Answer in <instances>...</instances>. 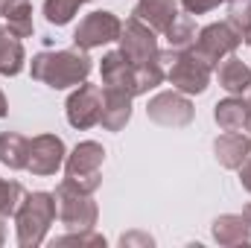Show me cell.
Segmentation results:
<instances>
[{"label": "cell", "instance_id": "ba28073f", "mask_svg": "<svg viewBox=\"0 0 251 248\" xmlns=\"http://www.w3.org/2000/svg\"><path fill=\"white\" fill-rule=\"evenodd\" d=\"M146 117L158 125H167V128H184V125L193 123L196 108L187 99V94H181V91L173 88V91H161V94H155L149 99Z\"/></svg>", "mask_w": 251, "mask_h": 248}, {"label": "cell", "instance_id": "f1b7e54d", "mask_svg": "<svg viewBox=\"0 0 251 248\" xmlns=\"http://www.w3.org/2000/svg\"><path fill=\"white\" fill-rule=\"evenodd\" d=\"M240 181H243V187L251 193V155L243 161V167H240Z\"/></svg>", "mask_w": 251, "mask_h": 248}, {"label": "cell", "instance_id": "ac0fdd59", "mask_svg": "<svg viewBox=\"0 0 251 248\" xmlns=\"http://www.w3.org/2000/svg\"><path fill=\"white\" fill-rule=\"evenodd\" d=\"M0 18L18 38H29L35 24H32V3L29 0H0Z\"/></svg>", "mask_w": 251, "mask_h": 248}, {"label": "cell", "instance_id": "52a82bcc", "mask_svg": "<svg viewBox=\"0 0 251 248\" xmlns=\"http://www.w3.org/2000/svg\"><path fill=\"white\" fill-rule=\"evenodd\" d=\"M240 44H243V41H240L237 29L225 21V24H207L204 29H199V35H196V41H193L190 50H193L204 64L216 67L225 56H231Z\"/></svg>", "mask_w": 251, "mask_h": 248}, {"label": "cell", "instance_id": "277c9868", "mask_svg": "<svg viewBox=\"0 0 251 248\" xmlns=\"http://www.w3.org/2000/svg\"><path fill=\"white\" fill-rule=\"evenodd\" d=\"M102 161L105 149L97 140H82L73 146V152L64 158V181L85 193H97L102 184Z\"/></svg>", "mask_w": 251, "mask_h": 248}, {"label": "cell", "instance_id": "6da1fadb", "mask_svg": "<svg viewBox=\"0 0 251 248\" xmlns=\"http://www.w3.org/2000/svg\"><path fill=\"white\" fill-rule=\"evenodd\" d=\"M91 70H94V62L79 47H73V50H56V53H38V56H32V64H29L32 79L44 82L53 91L76 88V85L88 82Z\"/></svg>", "mask_w": 251, "mask_h": 248}, {"label": "cell", "instance_id": "d6986e66", "mask_svg": "<svg viewBox=\"0 0 251 248\" xmlns=\"http://www.w3.org/2000/svg\"><path fill=\"white\" fill-rule=\"evenodd\" d=\"M24 64H26V53H24L21 38L9 26H0V73L18 76L24 70Z\"/></svg>", "mask_w": 251, "mask_h": 248}, {"label": "cell", "instance_id": "ffe728a7", "mask_svg": "<svg viewBox=\"0 0 251 248\" xmlns=\"http://www.w3.org/2000/svg\"><path fill=\"white\" fill-rule=\"evenodd\" d=\"M246 117H249V99H243V97L231 94L228 99H222V102L213 105V120H216V125L222 131H240V128H246Z\"/></svg>", "mask_w": 251, "mask_h": 248}, {"label": "cell", "instance_id": "cb8c5ba5", "mask_svg": "<svg viewBox=\"0 0 251 248\" xmlns=\"http://www.w3.org/2000/svg\"><path fill=\"white\" fill-rule=\"evenodd\" d=\"M79 6H82V0H44V18L53 26H64L73 21Z\"/></svg>", "mask_w": 251, "mask_h": 248}, {"label": "cell", "instance_id": "44dd1931", "mask_svg": "<svg viewBox=\"0 0 251 248\" xmlns=\"http://www.w3.org/2000/svg\"><path fill=\"white\" fill-rule=\"evenodd\" d=\"M29 140L18 131H0V164L9 170H26Z\"/></svg>", "mask_w": 251, "mask_h": 248}, {"label": "cell", "instance_id": "d6a6232c", "mask_svg": "<svg viewBox=\"0 0 251 248\" xmlns=\"http://www.w3.org/2000/svg\"><path fill=\"white\" fill-rule=\"evenodd\" d=\"M243 219L251 225V204H246V207H243Z\"/></svg>", "mask_w": 251, "mask_h": 248}, {"label": "cell", "instance_id": "f546056e", "mask_svg": "<svg viewBox=\"0 0 251 248\" xmlns=\"http://www.w3.org/2000/svg\"><path fill=\"white\" fill-rule=\"evenodd\" d=\"M9 114V102H6V94L0 91V117H6Z\"/></svg>", "mask_w": 251, "mask_h": 248}, {"label": "cell", "instance_id": "2e32d148", "mask_svg": "<svg viewBox=\"0 0 251 248\" xmlns=\"http://www.w3.org/2000/svg\"><path fill=\"white\" fill-rule=\"evenodd\" d=\"M216 79H219V85L228 94L243 97V94H249V88H251V67L231 53V56H225L222 62L216 64Z\"/></svg>", "mask_w": 251, "mask_h": 248}, {"label": "cell", "instance_id": "5bb4252c", "mask_svg": "<svg viewBox=\"0 0 251 248\" xmlns=\"http://www.w3.org/2000/svg\"><path fill=\"white\" fill-rule=\"evenodd\" d=\"M213 152L225 170H240L243 161L251 155V137L240 134V131H225L213 140Z\"/></svg>", "mask_w": 251, "mask_h": 248}, {"label": "cell", "instance_id": "7a4b0ae2", "mask_svg": "<svg viewBox=\"0 0 251 248\" xmlns=\"http://www.w3.org/2000/svg\"><path fill=\"white\" fill-rule=\"evenodd\" d=\"M59 213L56 193H26L15 210V231H18V246L21 248H38L47 240V231Z\"/></svg>", "mask_w": 251, "mask_h": 248}, {"label": "cell", "instance_id": "d4e9b609", "mask_svg": "<svg viewBox=\"0 0 251 248\" xmlns=\"http://www.w3.org/2000/svg\"><path fill=\"white\" fill-rule=\"evenodd\" d=\"M24 196L26 193H24V187L18 184V181L0 178V213L3 216H15V210H18V204H21Z\"/></svg>", "mask_w": 251, "mask_h": 248}, {"label": "cell", "instance_id": "7402d4cb", "mask_svg": "<svg viewBox=\"0 0 251 248\" xmlns=\"http://www.w3.org/2000/svg\"><path fill=\"white\" fill-rule=\"evenodd\" d=\"M167 35V41H170V47L173 50H190L193 47V41H196V21L190 18V15H178L173 24H170V29L164 32Z\"/></svg>", "mask_w": 251, "mask_h": 248}, {"label": "cell", "instance_id": "603a6c76", "mask_svg": "<svg viewBox=\"0 0 251 248\" xmlns=\"http://www.w3.org/2000/svg\"><path fill=\"white\" fill-rule=\"evenodd\" d=\"M228 24L237 29L240 41L251 47V0H231L228 6Z\"/></svg>", "mask_w": 251, "mask_h": 248}, {"label": "cell", "instance_id": "83f0119b", "mask_svg": "<svg viewBox=\"0 0 251 248\" xmlns=\"http://www.w3.org/2000/svg\"><path fill=\"white\" fill-rule=\"evenodd\" d=\"M152 243H155V240H152V237H149V234H137V231H134V234H123V237H120V246H152Z\"/></svg>", "mask_w": 251, "mask_h": 248}, {"label": "cell", "instance_id": "3957f363", "mask_svg": "<svg viewBox=\"0 0 251 248\" xmlns=\"http://www.w3.org/2000/svg\"><path fill=\"white\" fill-rule=\"evenodd\" d=\"M158 59H161L164 70H167V79H170V85L176 91H181L187 97L207 91L210 76H213V67L204 64L193 50H173L170 47V50H161Z\"/></svg>", "mask_w": 251, "mask_h": 248}, {"label": "cell", "instance_id": "30bf717a", "mask_svg": "<svg viewBox=\"0 0 251 248\" xmlns=\"http://www.w3.org/2000/svg\"><path fill=\"white\" fill-rule=\"evenodd\" d=\"M67 123L73 128H91V125L100 123L102 117V88L100 85H76V91L67 97Z\"/></svg>", "mask_w": 251, "mask_h": 248}, {"label": "cell", "instance_id": "836d02e7", "mask_svg": "<svg viewBox=\"0 0 251 248\" xmlns=\"http://www.w3.org/2000/svg\"><path fill=\"white\" fill-rule=\"evenodd\" d=\"M82 3H91V0H82Z\"/></svg>", "mask_w": 251, "mask_h": 248}, {"label": "cell", "instance_id": "8fae6325", "mask_svg": "<svg viewBox=\"0 0 251 248\" xmlns=\"http://www.w3.org/2000/svg\"><path fill=\"white\" fill-rule=\"evenodd\" d=\"M64 158H67V149H64V140L59 134H38L29 140V161H26V170L32 175H56L64 167Z\"/></svg>", "mask_w": 251, "mask_h": 248}, {"label": "cell", "instance_id": "4dcf8cb0", "mask_svg": "<svg viewBox=\"0 0 251 248\" xmlns=\"http://www.w3.org/2000/svg\"><path fill=\"white\" fill-rule=\"evenodd\" d=\"M3 240H6V216L0 213V246H3Z\"/></svg>", "mask_w": 251, "mask_h": 248}, {"label": "cell", "instance_id": "8992f818", "mask_svg": "<svg viewBox=\"0 0 251 248\" xmlns=\"http://www.w3.org/2000/svg\"><path fill=\"white\" fill-rule=\"evenodd\" d=\"M120 32H123V21L114 12L97 9V12L85 15L79 21V26L73 29V47H79V50L88 53V50H97L102 44L120 41Z\"/></svg>", "mask_w": 251, "mask_h": 248}, {"label": "cell", "instance_id": "4fadbf2b", "mask_svg": "<svg viewBox=\"0 0 251 248\" xmlns=\"http://www.w3.org/2000/svg\"><path fill=\"white\" fill-rule=\"evenodd\" d=\"M131 94L117 88H102V117L100 123L105 131H120L131 120Z\"/></svg>", "mask_w": 251, "mask_h": 248}, {"label": "cell", "instance_id": "e0dca14e", "mask_svg": "<svg viewBox=\"0 0 251 248\" xmlns=\"http://www.w3.org/2000/svg\"><path fill=\"white\" fill-rule=\"evenodd\" d=\"M213 240L219 246H243L251 240V225L243 219V213H222L213 219Z\"/></svg>", "mask_w": 251, "mask_h": 248}, {"label": "cell", "instance_id": "4316f807", "mask_svg": "<svg viewBox=\"0 0 251 248\" xmlns=\"http://www.w3.org/2000/svg\"><path fill=\"white\" fill-rule=\"evenodd\" d=\"M219 3H231V0H181V6H184L187 15H204V12L216 9Z\"/></svg>", "mask_w": 251, "mask_h": 248}, {"label": "cell", "instance_id": "5b68a950", "mask_svg": "<svg viewBox=\"0 0 251 248\" xmlns=\"http://www.w3.org/2000/svg\"><path fill=\"white\" fill-rule=\"evenodd\" d=\"M56 204H59V219L67 231H91L100 219L94 193H85L70 181H62L56 187Z\"/></svg>", "mask_w": 251, "mask_h": 248}, {"label": "cell", "instance_id": "7c38bea8", "mask_svg": "<svg viewBox=\"0 0 251 248\" xmlns=\"http://www.w3.org/2000/svg\"><path fill=\"white\" fill-rule=\"evenodd\" d=\"M100 73H102V88H117V91H126V94L137 97L134 64L126 59L123 50L105 53V56H102V64H100Z\"/></svg>", "mask_w": 251, "mask_h": 248}, {"label": "cell", "instance_id": "9a60e30c", "mask_svg": "<svg viewBox=\"0 0 251 248\" xmlns=\"http://www.w3.org/2000/svg\"><path fill=\"white\" fill-rule=\"evenodd\" d=\"M131 15L140 18L155 32H167L170 24L178 18V3L176 0H137V6H134Z\"/></svg>", "mask_w": 251, "mask_h": 248}, {"label": "cell", "instance_id": "1f68e13d", "mask_svg": "<svg viewBox=\"0 0 251 248\" xmlns=\"http://www.w3.org/2000/svg\"><path fill=\"white\" fill-rule=\"evenodd\" d=\"M246 131H249V137H251V88H249V117H246Z\"/></svg>", "mask_w": 251, "mask_h": 248}, {"label": "cell", "instance_id": "484cf974", "mask_svg": "<svg viewBox=\"0 0 251 248\" xmlns=\"http://www.w3.org/2000/svg\"><path fill=\"white\" fill-rule=\"evenodd\" d=\"M53 246H100V248H105V237L94 234V228L91 231H70V234L59 237Z\"/></svg>", "mask_w": 251, "mask_h": 248}, {"label": "cell", "instance_id": "9c48e42d", "mask_svg": "<svg viewBox=\"0 0 251 248\" xmlns=\"http://www.w3.org/2000/svg\"><path fill=\"white\" fill-rule=\"evenodd\" d=\"M120 50L126 53V59L140 67V64H149L158 59V38H155V29L146 26L140 18H128L123 24V32H120Z\"/></svg>", "mask_w": 251, "mask_h": 248}]
</instances>
